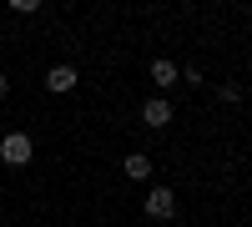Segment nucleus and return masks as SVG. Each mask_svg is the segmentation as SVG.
<instances>
[{
    "mask_svg": "<svg viewBox=\"0 0 252 227\" xmlns=\"http://www.w3.org/2000/svg\"><path fill=\"white\" fill-rule=\"evenodd\" d=\"M152 81L166 91V86H177V81H182V71L172 66V61H152Z\"/></svg>",
    "mask_w": 252,
    "mask_h": 227,
    "instance_id": "39448f33",
    "label": "nucleus"
},
{
    "mask_svg": "<svg viewBox=\"0 0 252 227\" xmlns=\"http://www.w3.org/2000/svg\"><path fill=\"white\" fill-rule=\"evenodd\" d=\"M76 81H81V76H76V66H51V76H46V86H51L56 96H66V91L76 86Z\"/></svg>",
    "mask_w": 252,
    "mask_h": 227,
    "instance_id": "20e7f679",
    "label": "nucleus"
},
{
    "mask_svg": "<svg viewBox=\"0 0 252 227\" xmlns=\"http://www.w3.org/2000/svg\"><path fill=\"white\" fill-rule=\"evenodd\" d=\"M5 91H10V81H5V76H0V96H5Z\"/></svg>",
    "mask_w": 252,
    "mask_h": 227,
    "instance_id": "0eeeda50",
    "label": "nucleus"
},
{
    "mask_svg": "<svg viewBox=\"0 0 252 227\" xmlns=\"http://www.w3.org/2000/svg\"><path fill=\"white\" fill-rule=\"evenodd\" d=\"M141 207H146V217H157V222H166V217H172V212H177V197H172V192H166V187H157L152 197H146V202H141Z\"/></svg>",
    "mask_w": 252,
    "mask_h": 227,
    "instance_id": "f03ea898",
    "label": "nucleus"
},
{
    "mask_svg": "<svg viewBox=\"0 0 252 227\" xmlns=\"http://www.w3.org/2000/svg\"><path fill=\"white\" fill-rule=\"evenodd\" d=\"M141 121H146V127H166V121H172V106H166V96H152V101H146V106H141Z\"/></svg>",
    "mask_w": 252,
    "mask_h": 227,
    "instance_id": "7ed1b4c3",
    "label": "nucleus"
},
{
    "mask_svg": "<svg viewBox=\"0 0 252 227\" xmlns=\"http://www.w3.org/2000/svg\"><path fill=\"white\" fill-rule=\"evenodd\" d=\"M31 136L26 131H10V136H0V162H5V167H26L31 162Z\"/></svg>",
    "mask_w": 252,
    "mask_h": 227,
    "instance_id": "f257e3e1",
    "label": "nucleus"
},
{
    "mask_svg": "<svg viewBox=\"0 0 252 227\" xmlns=\"http://www.w3.org/2000/svg\"><path fill=\"white\" fill-rule=\"evenodd\" d=\"M126 177H152V157H141V152H131V157H126Z\"/></svg>",
    "mask_w": 252,
    "mask_h": 227,
    "instance_id": "423d86ee",
    "label": "nucleus"
}]
</instances>
